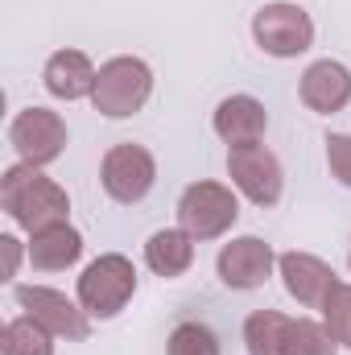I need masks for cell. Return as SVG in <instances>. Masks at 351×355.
Listing matches in <instances>:
<instances>
[{
	"mask_svg": "<svg viewBox=\"0 0 351 355\" xmlns=\"http://www.w3.org/2000/svg\"><path fill=\"white\" fill-rule=\"evenodd\" d=\"M264 128H268V112L261 99L252 95H228L215 107V132L236 149V145H261Z\"/></svg>",
	"mask_w": 351,
	"mask_h": 355,
	"instance_id": "4fadbf2b",
	"label": "cell"
},
{
	"mask_svg": "<svg viewBox=\"0 0 351 355\" xmlns=\"http://www.w3.org/2000/svg\"><path fill=\"white\" fill-rule=\"evenodd\" d=\"M99 182H103V190H108L116 202L132 207V202H141V198L153 190V182H157V162H153V153H149L145 145H132V141L112 145V149L103 153Z\"/></svg>",
	"mask_w": 351,
	"mask_h": 355,
	"instance_id": "8992f818",
	"label": "cell"
},
{
	"mask_svg": "<svg viewBox=\"0 0 351 355\" xmlns=\"http://www.w3.org/2000/svg\"><path fill=\"white\" fill-rule=\"evenodd\" d=\"M95 75L99 71L91 67V58L83 50H58V54H50V62L42 71V83L54 99H83V95L95 91Z\"/></svg>",
	"mask_w": 351,
	"mask_h": 355,
	"instance_id": "5bb4252c",
	"label": "cell"
},
{
	"mask_svg": "<svg viewBox=\"0 0 351 355\" xmlns=\"http://www.w3.org/2000/svg\"><path fill=\"white\" fill-rule=\"evenodd\" d=\"M323 318H327V331L339 343H351V285H343V281L335 285V293L323 306Z\"/></svg>",
	"mask_w": 351,
	"mask_h": 355,
	"instance_id": "44dd1931",
	"label": "cell"
},
{
	"mask_svg": "<svg viewBox=\"0 0 351 355\" xmlns=\"http://www.w3.org/2000/svg\"><path fill=\"white\" fill-rule=\"evenodd\" d=\"M0 355H54V335L42 322H33L29 314H21V318L4 322Z\"/></svg>",
	"mask_w": 351,
	"mask_h": 355,
	"instance_id": "ac0fdd59",
	"label": "cell"
},
{
	"mask_svg": "<svg viewBox=\"0 0 351 355\" xmlns=\"http://www.w3.org/2000/svg\"><path fill=\"white\" fill-rule=\"evenodd\" d=\"M0 202H4V211L12 215V223L25 227L29 236L42 232V227L67 223V211H71L67 190H62L54 178L37 174V166H25V162L12 166V170H4Z\"/></svg>",
	"mask_w": 351,
	"mask_h": 355,
	"instance_id": "6da1fadb",
	"label": "cell"
},
{
	"mask_svg": "<svg viewBox=\"0 0 351 355\" xmlns=\"http://www.w3.org/2000/svg\"><path fill=\"white\" fill-rule=\"evenodd\" d=\"M17 302H21V310L33 318V322H42L54 339H87L91 335V314L83 306H75L67 293H58V289H46V285H17Z\"/></svg>",
	"mask_w": 351,
	"mask_h": 355,
	"instance_id": "ba28073f",
	"label": "cell"
},
{
	"mask_svg": "<svg viewBox=\"0 0 351 355\" xmlns=\"http://www.w3.org/2000/svg\"><path fill=\"white\" fill-rule=\"evenodd\" d=\"M348 265H351V257H348Z\"/></svg>",
	"mask_w": 351,
	"mask_h": 355,
	"instance_id": "cb8c5ba5",
	"label": "cell"
},
{
	"mask_svg": "<svg viewBox=\"0 0 351 355\" xmlns=\"http://www.w3.org/2000/svg\"><path fill=\"white\" fill-rule=\"evenodd\" d=\"M137 293V268L128 257L108 252L99 261H91L79 277V306L91 318H112L128 306V297Z\"/></svg>",
	"mask_w": 351,
	"mask_h": 355,
	"instance_id": "3957f363",
	"label": "cell"
},
{
	"mask_svg": "<svg viewBox=\"0 0 351 355\" xmlns=\"http://www.w3.org/2000/svg\"><path fill=\"white\" fill-rule=\"evenodd\" d=\"M0 248H4V277H17V265H21V240L17 236H0Z\"/></svg>",
	"mask_w": 351,
	"mask_h": 355,
	"instance_id": "603a6c76",
	"label": "cell"
},
{
	"mask_svg": "<svg viewBox=\"0 0 351 355\" xmlns=\"http://www.w3.org/2000/svg\"><path fill=\"white\" fill-rule=\"evenodd\" d=\"M240 219V202L219 182H190L178 198V223L194 240H219Z\"/></svg>",
	"mask_w": 351,
	"mask_h": 355,
	"instance_id": "277c9868",
	"label": "cell"
},
{
	"mask_svg": "<svg viewBox=\"0 0 351 355\" xmlns=\"http://www.w3.org/2000/svg\"><path fill=\"white\" fill-rule=\"evenodd\" d=\"M281 355H339V339L310 318H293L289 335H285V352Z\"/></svg>",
	"mask_w": 351,
	"mask_h": 355,
	"instance_id": "d6986e66",
	"label": "cell"
},
{
	"mask_svg": "<svg viewBox=\"0 0 351 355\" xmlns=\"http://www.w3.org/2000/svg\"><path fill=\"white\" fill-rule=\"evenodd\" d=\"M289 322H293V318H285V314H277V310H257V314H248V322H244L248 355H281L285 352Z\"/></svg>",
	"mask_w": 351,
	"mask_h": 355,
	"instance_id": "e0dca14e",
	"label": "cell"
},
{
	"mask_svg": "<svg viewBox=\"0 0 351 355\" xmlns=\"http://www.w3.org/2000/svg\"><path fill=\"white\" fill-rule=\"evenodd\" d=\"M228 174L240 194H248L257 207H273L281 198V162L264 145H236L228 153Z\"/></svg>",
	"mask_w": 351,
	"mask_h": 355,
	"instance_id": "9c48e42d",
	"label": "cell"
},
{
	"mask_svg": "<svg viewBox=\"0 0 351 355\" xmlns=\"http://www.w3.org/2000/svg\"><path fill=\"white\" fill-rule=\"evenodd\" d=\"M79 257H83V236H79L71 223L42 227V232H33V240H29V261H33V268L58 272V268H71Z\"/></svg>",
	"mask_w": 351,
	"mask_h": 355,
	"instance_id": "9a60e30c",
	"label": "cell"
},
{
	"mask_svg": "<svg viewBox=\"0 0 351 355\" xmlns=\"http://www.w3.org/2000/svg\"><path fill=\"white\" fill-rule=\"evenodd\" d=\"M252 37L273 58H298L314 46V21L302 4L277 0V4H264L252 17Z\"/></svg>",
	"mask_w": 351,
	"mask_h": 355,
	"instance_id": "5b68a950",
	"label": "cell"
},
{
	"mask_svg": "<svg viewBox=\"0 0 351 355\" xmlns=\"http://www.w3.org/2000/svg\"><path fill=\"white\" fill-rule=\"evenodd\" d=\"M351 99V71L335 58H318L306 67L302 75V103L318 116H335L343 112Z\"/></svg>",
	"mask_w": 351,
	"mask_h": 355,
	"instance_id": "7c38bea8",
	"label": "cell"
},
{
	"mask_svg": "<svg viewBox=\"0 0 351 355\" xmlns=\"http://www.w3.org/2000/svg\"><path fill=\"white\" fill-rule=\"evenodd\" d=\"M149 95H153V71L141 58H112L95 75L91 103L108 120H128L149 103Z\"/></svg>",
	"mask_w": 351,
	"mask_h": 355,
	"instance_id": "7a4b0ae2",
	"label": "cell"
},
{
	"mask_svg": "<svg viewBox=\"0 0 351 355\" xmlns=\"http://www.w3.org/2000/svg\"><path fill=\"white\" fill-rule=\"evenodd\" d=\"M145 265L157 277H182L194 265V236H186L182 227H162L149 236L145 244Z\"/></svg>",
	"mask_w": 351,
	"mask_h": 355,
	"instance_id": "2e32d148",
	"label": "cell"
},
{
	"mask_svg": "<svg viewBox=\"0 0 351 355\" xmlns=\"http://www.w3.org/2000/svg\"><path fill=\"white\" fill-rule=\"evenodd\" d=\"M277 268H281V281H285L289 297H298L310 310H323L327 297L339 285L335 268L327 261H318V257H310V252H285V257H277Z\"/></svg>",
	"mask_w": 351,
	"mask_h": 355,
	"instance_id": "8fae6325",
	"label": "cell"
},
{
	"mask_svg": "<svg viewBox=\"0 0 351 355\" xmlns=\"http://www.w3.org/2000/svg\"><path fill=\"white\" fill-rule=\"evenodd\" d=\"M166 355H219V339L211 327L186 318L170 331V343H166Z\"/></svg>",
	"mask_w": 351,
	"mask_h": 355,
	"instance_id": "ffe728a7",
	"label": "cell"
},
{
	"mask_svg": "<svg viewBox=\"0 0 351 355\" xmlns=\"http://www.w3.org/2000/svg\"><path fill=\"white\" fill-rule=\"evenodd\" d=\"M277 265V257H273V248L257 240V236H240V240H232V244H223V252H219V261H215V272H219V281L228 285V289H257L268 281V272Z\"/></svg>",
	"mask_w": 351,
	"mask_h": 355,
	"instance_id": "30bf717a",
	"label": "cell"
},
{
	"mask_svg": "<svg viewBox=\"0 0 351 355\" xmlns=\"http://www.w3.org/2000/svg\"><path fill=\"white\" fill-rule=\"evenodd\" d=\"M327 166L343 186H351V137L348 132H331L327 137Z\"/></svg>",
	"mask_w": 351,
	"mask_h": 355,
	"instance_id": "7402d4cb",
	"label": "cell"
},
{
	"mask_svg": "<svg viewBox=\"0 0 351 355\" xmlns=\"http://www.w3.org/2000/svg\"><path fill=\"white\" fill-rule=\"evenodd\" d=\"M8 141H12V149H17V157L25 166L42 170V166H50V162L62 157V149H67V124L50 107H25L8 124Z\"/></svg>",
	"mask_w": 351,
	"mask_h": 355,
	"instance_id": "52a82bcc",
	"label": "cell"
}]
</instances>
